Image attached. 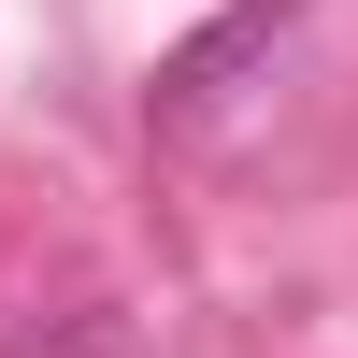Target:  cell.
I'll return each instance as SVG.
<instances>
[{"mask_svg":"<svg viewBox=\"0 0 358 358\" xmlns=\"http://www.w3.org/2000/svg\"><path fill=\"white\" fill-rule=\"evenodd\" d=\"M287 29H301V0H229V15L201 29V43H172V57H158V86H143V115H158V129H201V115H215L229 86H244L258 57L287 43Z\"/></svg>","mask_w":358,"mask_h":358,"instance_id":"obj_1","label":"cell"}]
</instances>
